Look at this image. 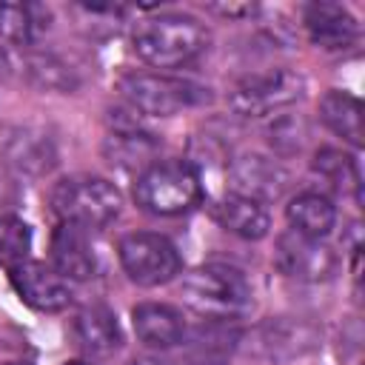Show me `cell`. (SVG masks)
<instances>
[{
    "label": "cell",
    "mask_w": 365,
    "mask_h": 365,
    "mask_svg": "<svg viewBox=\"0 0 365 365\" xmlns=\"http://www.w3.org/2000/svg\"><path fill=\"white\" fill-rule=\"evenodd\" d=\"M211 43L208 29L191 14H157L137 23L134 54L154 68H180L197 60Z\"/></svg>",
    "instance_id": "1"
},
{
    "label": "cell",
    "mask_w": 365,
    "mask_h": 365,
    "mask_svg": "<svg viewBox=\"0 0 365 365\" xmlns=\"http://www.w3.org/2000/svg\"><path fill=\"white\" fill-rule=\"evenodd\" d=\"M180 297L202 319H220V322H231L248 314L254 305L248 279L237 268L220 262H208L188 271L180 282Z\"/></svg>",
    "instance_id": "2"
},
{
    "label": "cell",
    "mask_w": 365,
    "mask_h": 365,
    "mask_svg": "<svg viewBox=\"0 0 365 365\" xmlns=\"http://www.w3.org/2000/svg\"><path fill=\"white\" fill-rule=\"evenodd\" d=\"M134 202L157 217H177L202 202V182L191 163L163 160L137 174Z\"/></svg>",
    "instance_id": "3"
},
{
    "label": "cell",
    "mask_w": 365,
    "mask_h": 365,
    "mask_svg": "<svg viewBox=\"0 0 365 365\" xmlns=\"http://www.w3.org/2000/svg\"><path fill=\"white\" fill-rule=\"evenodd\" d=\"M51 211L60 217V222H71L80 228H100L108 225L120 208L123 197L114 182L106 177H91V174H77L66 177L51 188Z\"/></svg>",
    "instance_id": "4"
},
{
    "label": "cell",
    "mask_w": 365,
    "mask_h": 365,
    "mask_svg": "<svg viewBox=\"0 0 365 365\" xmlns=\"http://www.w3.org/2000/svg\"><path fill=\"white\" fill-rule=\"evenodd\" d=\"M120 91L131 103V108L151 114V117H174L185 108H194L211 100L205 86L185 80V77L157 74V71L125 74L120 80Z\"/></svg>",
    "instance_id": "5"
},
{
    "label": "cell",
    "mask_w": 365,
    "mask_h": 365,
    "mask_svg": "<svg viewBox=\"0 0 365 365\" xmlns=\"http://www.w3.org/2000/svg\"><path fill=\"white\" fill-rule=\"evenodd\" d=\"M302 88L305 83L299 74L288 68H271V71L251 74L234 83V88L228 91V106L237 117L259 120V117H271L274 111L297 103L302 97Z\"/></svg>",
    "instance_id": "6"
},
{
    "label": "cell",
    "mask_w": 365,
    "mask_h": 365,
    "mask_svg": "<svg viewBox=\"0 0 365 365\" xmlns=\"http://www.w3.org/2000/svg\"><path fill=\"white\" fill-rule=\"evenodd\" d=\"M117 251H120V265L128 274V279L145 288L171 282L182 268V257L177 245L168 237L154 234V231L125 234Z\"/></svg>",
    "instance_id": "7"
},
{
    "label": "cell",
    "mask_w": 365,
    "mask_h": 365,
    "mask_svg": "<svg viewBox=\"0 0 365 365\" xmlns=\"http://www.w3.org/2000/svg\"><path fill=\"white\" fill-rule=\"evenodd\" d=\"M274 265L299 282H325L336 274V254L331 245H325L322 240H311L302 237L297 231H285L277 240V251H274Z\"/></svg>",
    "instance_id": "8"
},
{
    "label": "cell",
    "mask_w": 365,
    "mask_h": 365,
    "mask_svg": "<svg viewBox=\"0 0 365 365\" xmlns=\"http://www.w3.org/2000/svg\"><path fill=\"white\" fill-rule=\"evenodd\" d=\"M9 279H11V288L17 291V297L34 311L57 314V311L68 308V302H71L68 282L46 262L26 259V262L9 268Z\"/></svg>",
    "instance_id": "9"
},
{
    "label": "cell",
    "mask_w": 365,
    "mask_h": 365,
    "mask_svg": "<svg viewBox=\"0 0 365 365\" xmlns=\"http://www.w3.org/2000/svg\"><path fill=\"white\" fill-rule=\"evenodd\" d=\"M0 157L23 177H43L54 168L57 148L46 131L31 125H11L0 134Z\"/></svg>",
    "instance_id": "10"
},
{
    "label": "cell",
    "mask_w": 365,
    "mask_h": 365,
    "mask_svg": "<svg viewBox=\"0 0 365 365\" xmlns=\"http://www.w3.org/2000/svg\"><path fill=\"white\" fill-rule=\"evenodd\" d=\"M228 180H231V194L257 200L262 205L268 200L282 197V191L288 188V171L277 160H268L262 154L237 157L228 168Z\"/></svg>",
    "instance_id": "11"
},
{
    "label": "cell",
    "mask_w": 365,
    "mask_h": 365,
    "mask_svg": "<svg viewBox=\"0 0 365 365\" xmlns=\"http://www.w3.org/2000/svg\"><path fill=\"white\" fill-rule=\"evenodd\" d=\"M302 23H305L311 43L328 51L348 48L359 40L356 17L339 3H308L302 9Z\"/></svg>",
    "instance_id": "12"
},
{
    "label": "cell",
    "mask_w": 365,
    "mask_h": 365,
    "mask_svg": "<svg viewBox=\"0 0 365 365\" xmlns=\"http://www.w3.org/2000/svg\"><path fill=\"white\" fill-rule=\"evenodd\" d=\"M254 354L265 356V359H285V356H299L305 351H311L317 345V328L302 322V319H291V317H277L262 322L254 336Z\"/></svg>",
    "instance_id": "13"
},
{
    "label": "cell",
    "mask_w": 365,
    "mask_h": 365,
    "mask_svg": "<svg viewBox=\"0 0 365 365\" xmlns=\"http://www.w3.org/2000/svg\"><path fill=\"white\" fill-rule=\"evenodd\" d=\"M51 259H54V271L68 282H83L88 277H94L97 271V257L94 248L88 242L86 228L71 225V222H60L51 234Z\"/></svg>",
    "instance_id": "14"
},
{
    "label": "cell",
    "mask_w": 365,
    "mask_h": 365,
    "mask_svg": "<svg viewBox=\"0 0 365 365\" xmlns=\"http://www.w3.org/2000/svg\"><path fill=\"white\" fill-rule=\"evenodd\" d=\"M131 325H134V334L143 345L160 348V351L180 345L185 331H188L182 314L174 305H165V302H140V305H134Z\"/></svg>",
    "instance_id": "15"
},
{
    "label": "cell",
    "mask_w": 365,
    "mask_h": 365,
    "mask_svg": "<svg viewBox=\"0 0 365 365\" xmlns=\"http://www.w3.org/2000/svg\"><path fill=\"white\" fill-rule=\"evenodd\" d=\"M71 334H74L77 345L94 356L114 354L123 342L120 322H117L114 311L106 305H88V308L77 311L74 322H71Z\"/></svg>",
    "instance_id": "16"
},
{
    "label": "cell",
    "mask_w": 365,
    "mask_h": 365,
    "mask_svg": "<svg viewBox=\"0 0 365 365\" xmlns=\"http://www.w3.org/2000/svg\"><path fill=\"white\" fill-rule=\"evenodd\" d=\"M214 220L234 237L240 240H262L271 228V217L268 208L257 200L240 197V194H228L217 208H214Z\"/></svg>",
    "instance_id": "17"
},
{
    "label": "cell",
    "mask_w": 365,
    "mask_h": 365,
    "mask_svg": "<svg viewBox=\"0 0 365 365\" xmlns=\"http://www.w3.org/2000/svg\"><path fill=\"white\" fill-rule=\"evenodd\" d=\"M182 342L188 345V359L194 365H222L231 356V351L237 348L240 334L228 322L205 319L191 334L185 331Z\"/></svg>",
    "instance_id": "18"
},
{
    "label": "cell",
    "mask_w": 365,
    "mask_h": 365,
    "mask_svg": "<svg viewBox=\"0 0 365 365\" xmlns=\"http://www.w3.org/2000/svg\"><path fill=\"white\" fill-rule=\"evenodd\" d=\"M319 117L348 145L362 148V103L354 94L339 88L325 91L319 100Z\"/></svg>",
    "instance_id": "19"
},
{
    "label": "cell",
    "mask_w": 365,
    "mask_h": 365,
    "mask_svg": "<svg viewBox=\"0 0 365 365\" xmlns=\"http://www.w3.org/2000/svg\"><path fill=\"white\" fill-rule=\"evenodd\" d=\"M285 217L291 222V231L311 237V240H322L336 222V208L328 197L317 191H302L288 202Z\"/></svg>",
    "instance_id": "20"
},
{
    "label": "cell",
    "mask_w": 365,
    "mask_h": 365,
    "mask_svg": "<svg viewBox=\"0 0 365 365\" xmlns=\"http://www.w3.org/2000/svg\"><path fill=\"white\" fill-rule=\"evenodd\" d=\"M103 154L108 157L111 165L120 168H148L154 154H157V140L134 125L128 128H114L106 143H103Z\"/></svg>",
    "instance_id": "21"
},
{
    "label": "cell",
    "mask_w": 365,
    "mask_h": 365,
    "mask_svg": "<svg viewBox=\"0 0 365 365\" xmlns=\"http://www.w3.org/2000/svg\"><path fill=\"white\" fill-rule=\"evenodd\" d=\"M46 20L48 14L34 3H0V40L29 46L48 29Z\"/></svg>",
    "instance_id": "22"
},
{
    "label": "cell",
    "mask_w": 365,
    "mask_h": 365,
    "mask_svg": "<svg viewBox=\"0 0 365 365\" xmlns=\"http://www.w3.org/2000/svg\"><path fill=\"white\" fill-rule=\"evenodd\" d=\"M314 171L322 174L336 188H351L359 197V165L354 157H348L336 148H319L314 157Z\"/></svg>",
    "instance_id": "23"
},
{
    "label": "cell",
    "mask_w": 365,
    "mask_h": 365,
    "mask_svg": "<svg viewBox=\"0 0 365 365\" xmlns=\"http://www.w3.org/2000/svg\"><path fill=\"white\" fill-rule=\"evenodd\" d=\"M31 251V228L17 217H0V265L14 268Z\"/></svg>",
    "instance_id": "24"
},
{
    "label": "cell",
    "mask_w": 365,
    "mask_h": 365,
    "mask_svg": "<svg viewBox=\"0 0 365 365\" xmlns=\"http://www.w3.org/2000/svg\"><path fill=\"white\" fill-rule=\"evenodd\" d=\"M29 74L34 77V83L46 86V88H71V71H66V66H60L54 57H31L29 60Z\"/></svg>",
    "instance_id": "25"
},
{
    "label": "cell",
    "mask_w": 365,
    "mask_h": 365,
    "mask_svg": "<svg viewBox=\"0 0 365 365\" xmlns=\"http://www.w3.org/2000/svg\"><path fill=\"white\" fill-rule=\"evenodd\" d=\"M302 137H305V128H302V120L297 117H282L277 120L271 128H268V143L271 148H277L279 154H291V151H299L302 145Z\"/></svg>",
    "instance_id": "26"
},
{
    "label": "cell",
    "mask_w": 365,
    "mask_h": 365,
    "mask_svg": "<svg viewBox=\"0 0 365 365\" xmlns=\"http://www.w3.org/2000/svg\"><path fill=\"white\" fill-rule=\"evenodd\" d=\"M211 11L225 17H240V14H254V6H211Z\"/></svg>",
    "instance_id": "27"
},
{
    "label": "cell",
    "mask_w": 365,
    "mask_h": 365,
    "mask_svg": "<svg viewBox=\"0 0 365 365\" xmlns=\"http://www.w3.org/2000/svg\"><path fill=\"white\" fill-rule=\"evenodd\" d=\"M128 365H174V362L160 359V356H137V359H131Z\"/></svg>",
    "instance_id": "28"
},
{
    "label": "cell",
    "mask_w": 365,
    "mask_h": 365,
    "mask_svg": "<svg viewBox=\"0 0 365 365\" xmlns=\"http://www.w3.org/2000/svg\"><path fill=\"white\" fill-rule=\"evenodd\" d=\"M9 71H11V60H9L6 48H0V80H6V77H9Z\"/></svg>",
    "instance_id": "29"
},
{
    "label": "cell",
    "mask_w": 365,
    "mask_h": 365,
    "mask_svg": "<svg viewBox=\"0 0 365 365\" xmlns=\"http://www.w3.org/2000/svg\"><path fill=\"white\" fill-rule=\"evenodd\" d=\"M63 365H91V362H86V359H68V362H63Z\"/></svg>",
    "instance_id": "30"
},
{
    "label": "cell",
    "mask_w": 365,
    "mask_h": 365,
    "mask_svg": "<svg viewBox=\"0 0 365 365\" xmlns=\"http://www.w3.org/2000/svg\"><path fill=\"white\" fill-rule=\"evenodd\" d=\"M9 365H29V362H9Z\"/></svg>",
    "instance_id": "31"
}]
</instances>
